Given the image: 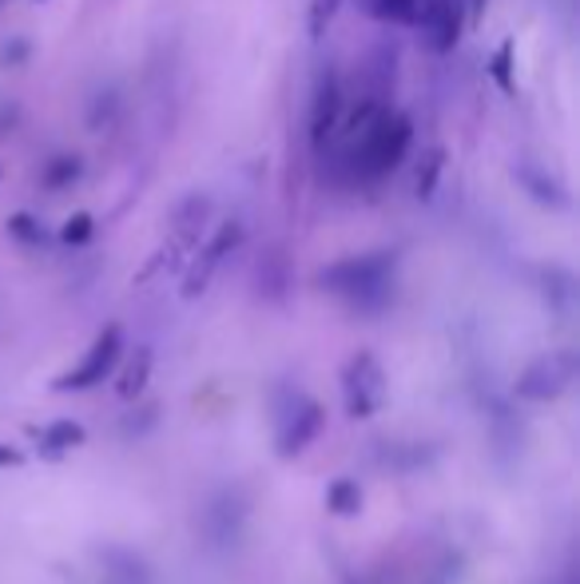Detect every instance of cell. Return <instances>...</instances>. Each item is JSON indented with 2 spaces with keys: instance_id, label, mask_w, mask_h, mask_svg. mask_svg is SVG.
<instances>
[{
  "instance_id": "obj_19",
  "label": "cell",
  "mask_w": 580,
  "mask_h": 584,
  "mask_svg": "<svg viewBox=\"0 0 580 584\" xmlns=\"http://www.w3.org/2000/svg\"><path fill=\"white\" fill-rule=\"evenodd\" d=\"M132 414H128V418H123V430L132 433V438H143V433H152L155 430V421H159V406H155V402H140V397H135L132 402Z\"/></svg>"
},
{
  "instance_id": "obj_26",
  "label": "cell",
  "mask_w": 580,
  "mask_h": 584,
  "mask_svg": "<svg viewBox=\"0 0 580 584\" xmlns=\"http://www.w3.org/2000/svg\"><path fill=\"white\" fill-rule=\"evenodd\" d=\"M108 584H111V581H108Z\"/></svg>"
},
{
  "instance_id": "obj_5",
  "label": "cell",
  "mask_w": 580,
  "mask_h": 584,
  "mask_svg": "<svg viewBox=\"0 0 580 584\" xmlns=\"http://www.w3.org/2000/svg\"><path fill=\"white\" fill-rule=\"evenodd\" d=\"M342 397H346V414L354 421H366L382 409L386 370L370 350H358L351 362L342 366Z\"/></svg>"
},
{
  "instance_id": "obj_4",
  "label": "cell",
  "mask_w": 580,
  "mask_h": 584,
  "mask_svg": "<svg viewBox=\"0 0 580 584\" xmlns=\"http://www.w3.org/2000/svg\"><path fill=\"white\" fill-rule=\"evenodd\" d=\"M120 358H123V326L120 322H108V326L96 334V342L88 346V354H84L68 374L56 378V390H72V394H80V390H96L104 378L116 374Z\"/></svg>"
},
{
  "instance_id": "obj_23",
  "label": "cell",
  "mask_w": 580,
  "mask_h": 584,
  "mask_svg": "<svg viewBox=\"0 0 580 584\" xmlns=\"http://www.w3.org/2000/svg\"><path fill=\"white\" fill-rule=\"evenodd\" d=\"M16 465H24V453L16 450V445H4V441H0V469H16Z\"/></svg>"
},
{
  "instance_id": "obj_7",
  "label": "cell",
  "mask_w": 580,
  "mask_h": 584,
  "mask_svg": "<svg viewBox=\"0 0 580 584\" xmlns=\"http://www.w3.org/2000/svg\"><path fill=\"white\" fill-rule=\"evenodd\" d=\"M322 426H327V409H322V402H315V397H307V394H295V402L286 406L283 421H279V438H274L279 457L291 462V457H298V453H307L318 441V433H322Z\"/></svg>"
},
{
  "instance_id": "obj_12",
  "label": "cell",
  "mask_w": 580,
  "mask_h": 584,
  "mask_svg": "<svg viewBox=\"0 0 580 584\" xmlns=\"http://www.w3.org/2000/svg\"><path fill=\"white\" fill-rule=\"evenodd\" d=\"M108 557V581L111 584H155V576H152V564L143 561L140 552H132V549H108L104 552Z\"/></svg>"
},
{
  "instance_id": "obj_6",
  "label": "cell",
  "mask_w": 580,
  "mask_h": 584,
  "mask_svg": "<svg viewBox=\"0 0 580 584\" xmlns=\"http://www.w3.org/2000/svg\"><path fill=\"white\" fill-rule=\"evenodd\" d=\"M247 517H251V501L242 497V489L227 486L211 493L203 505V540L215 552H230L247 533Z\"/></svg>"
},
{
  "instance_id": "obj_16",
  "label": "cell",
  "mask_w": 580,
  "mask_h": 584,
  "mask_svg": "<svg viewBox=\"0 0 580 584\" xmlns=\"http://www.w3.org/2000/svg\"><path fill=\"white\" fill-rule=\"evenodd\" d=\"M441 167H446V152L441 147H429L426 155H422V167H417V199H429L434 195V188H438V176Z\"/></svg>"
},
{
  "instance_id": "obj_13",
  "label": "cell",
  "mask_w": 580,
  "mask_h": 584,
  "mask_svg": "<svg viewBox=\"0 0 580 584\" xmlns=\"http://www.w3.org/2000/svg\"><path fill=\"white\" fill-rule=\"evenodd\" d=\"M327 513L330 517H358L362 513V486L354 477H334L327 486Z\"/></svg>"
},
{
  "instance_id": "obj_25",
  "label": "cell",
  "mask_w": 580,
  "mask_h": 584,
  "mask_svg": "<svg viewBox=\"0 0 580 584\" xmlns=\"http://www.w3.org/2000/svg\"><path fill=\"white\" fill-rule=\"evenodd\" d=\"M482 9H485V0H470V12H473V21H482Z\"/></svg>"
},
{
  "instance_id": "obj_10",
  "label": "cell",
  "mask_w": 580,
  "mask_h": 584,
  "mask_svg": "<svg viewBox=\"0 0 580 584\" xmlns=\"http://www.w3.org/2000/svg\"><path fill=\"white\" fill-rule=\"evenodd\" d=\"M339 116H342V92H339V76L327 72L318 80L315 92V111H310V140H315V152L327 147V140L339 132Z\"/></svg>"
},
{
  "instance_id": "obj_8",
  "label": "cell",
  "mask_w": 580,
  "mask_h": 584,
  "mask_svg": "<svg viewBox=\"0 0 580 584\" xmlns=\"http://www.w3.org/2000/svg\"><path fill=\"white\" fill-rule=\"evenodd\" d=\"M414 28L434 52H453L465 28V0H422Z\"/></svg>"
},
{
  "instance_id": "obj_11",
  "label": "cell",
  "mask_w": 580,
  "mask_h": 584,
  "mask_svg": "<svg viewBox=\"0 0 580 584\" xmlns=\"http://www.w3.org/2000/svg\"><path fill=\"white\" fill-rule=\"evenodd\" d=\"M36 453L40 457H48V462H60L64 453H72L76 445H84V426L72 418H60L52 421V426H45V430H36Z\"/></svg>"
},
{
  "instance_id": "obj_20",
  "label": "cell",
  "mask_w": 580,
  "mask_h": 584,
  "mask_svg": "<svg viewBox=\"0 0 580 584\" xmlns=\"http://www.w3.org/2000/svg\"><path fill=\"white\" fill-rule=\"evenodd\" d=\"M489 72H493V80H497V88H501V92L517 88V84H513V40H505V45L493 52Z\"/></svg>"
},
{
  "instance_id": "obj_24",
  "label": "cell",
  "mask_w": 580,
  "mask_h": 584,
  "mask_svg": "<svg viewBox=\"0 0 580 584\" xmlns=\"http://www.w3.org/2000/svg\"><path fill=\"white\" fill-rule=\"evenodd\" d=\"M453 573H458V564L446 561V564H441V569H438V573L429 576V584H449V581H453Z\"/></svg>"
},
{
  "instance_id": "obj_1",
  "label": "cell",
  "mask_w": 580,
  "mask_h": 584,
  "mask_svg": "<svg viewBox=\"0 0 580 584\" xmlns=\"http://www.w3.org/2000/svg\"><path fill=\"white\" fill-rule=\"evenodd\" d=\"M342 132H346V164H351L354 179H362V183L390 176L405 159L410 144H414L410 116L382 108V104H370V99L346 120Z\"/></svg>"
},
{
  "instance_id": "obj_18",
  "label": "cell",
  "mask_w": 580,
  "mask_h": 584,
  "mask_svg": "<svg viewBox=\"0 0 580 584\" xmlns=\"http://www.w3.org/2000/svg\"><path fill=\"white\" fill-rule=\"evenodd\" d=\"M96 235V219H92L88 211H76V215H68L64 227H60V243L68 247H84Z\"/></svg>"
},
{
  "instance_id": "obj_2",
  "label": "cell",
  "mask_w": 580,
  "mask_h": 584,
  "mask_svg": "<svg viewBox=\"0 0 580 584\" xmlns=\"http://www.w3.org/2000/svg\"><path fill=\"white\" fill-rule=\"evenodd\" d=\"M394 254L390 251H374V254H351V259H339L330 263L318 283L339 295L351 310L362 314H378V310L390 307L394 298Z\"/></svg>"
},
{
  "instance_id": "obj_15",
  "label": "cell",
  "mask_w": 580,
  "mask_h": 584,
  "mask_svg": "<svg viewBox=\"0 0 580 584\" xmlns=\"http://www.w3.org/2000/svg\"><path fill=\"white\" fill-rule=\"evenodd\" d=\"M358 4L366 16H374V21L410 24V28H414V21H417V9H422V0H358Z\"/></svg>"
},
{
  "instance_id": "obj_14",
  "label": "cell",
  "mask_w": 580,
  "mask_h": 584,
  "mask_svg": "<svg viewBox=\"0 0 580 584\" xmlns=\"http://www.w3.org/2000/svg\"><path fill=\"white\" fill-rule=\"evenodd\" d=\"M147 378H152V350L147 346H140V350L132 354V362L123 366V374H120V402H128L132 406L135 397L143 394V386H147Z\"/></svg>"
},
{
  "instance_id": "obj_9",
  "label": "cell",
  "mask_w": 580,
  "mask_h": 584,
  "mask_svg": "<svg viewBox=\"0 0 580 584\" xmlns=\"http://www.w3.org/2000/svg\"><path fill=\"white\" fill-rule=\"evenodd\" d=\"M242 243V227L239 223H223L220 231L211 235V243L199 251V259L191 263V271H187V278H184V298H199L203 290H208V283H211V275L220 271V263L227 259L235 247Z\"/></svg>"
},
{
  "instance_id": "obj_21",
  "label": "cell",
  "mask_w": 580,
  "mask_h": 584,
  "mask_svg": "<svg viewBox=\"0 0 580 584\" xmlns=\"http://www.w3.org/2000/svg\"><path fill=\"white\" fill-rule=\"evenodd\" d=\"M346 4V0H310V12H307V28H310V36H322L330 28V21L339 16V9Z\"/></svg>"
},
{
  "instance_id": "obj_3",
  "label": "cell",
  "mask_w": 580,
  "mask_h": 584,
  "mask_svg": "<svg viewBox=\"0 0 580 584\" xmlns=\"http://www.w3.org/2000/svg\"><path fill=\"white\" fill-rule=\"evenodd\" d=\"M577 374H580L577 350H548L521 370L513 394L521 402H557V397H565L572 390Z\"/></svg>"
},
{
  "instance_id": "obj_17",
  "label": "cell",
  "mask_w": 580,
  "mask_h": 584,
  "mask_svg": "<svg viewBox=\"0 0 580 584\" xmlns=\"http://www.w3.org/2000/svg\"><path fill=\"white\" fill-rule=\"evenodd\" d=\"M4 227H9L12 239H16V243H24V247H45L48 243V231L33 219V215H24V211H21V215H12Z\"/></svg>"
},
{
  "instance_id": "obj_22",
  "label": "cell",
  "mask_w": 580,
  "mask_h": 584,
  "mask_svg": "<svg viewBox=\"0 0 580 584\" xmlns=\"http://www.w3.org/2000/svg\"><path fill=\"white\" fill-rule=\"evenodd\" d=\"M80 176V159L76 155H60L45 167V188H68Z\"/></svg>"
}]
</instances>
